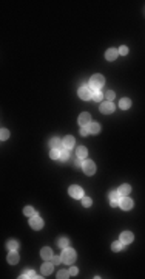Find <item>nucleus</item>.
I'll return each mask as SVG.
<instances>
[{
  "instance_id": "13",
  "label": "nucleus",
  "mask_w": 145,
  "mask_h": 279,
  "mask_svg": "<svg viewBox=\"0 0 145 279\" xmlns=\"http://www.w3.org/2000/svg\"><path fill=\"white\" fill-rule=\"evenodd\" d=\"M40 256H42V259H43V260H51V259H52V253H51V248H48V247L42 248V251H40Z\"/></svg>"
},
{
  "instance_id": "19",
  "label": "nucleus",
  "mask_w": 145,
  "mask_h": 279,
  "mask_svg": "<svg viewBox=\"0 0 145 279\" xmlns=\"http://www.w3.org/2000/svg\"><path fill=\"white\" fill-rule=\"evenodd\" d=\"M87 127H88V132H90V133H99V132H100V126H99L97 123H90Z\"/></svg>"
},
{
  "instance_id": "31",
  "label": "nucleus",
  "mask_w": 145,
  "mask_h": 279,
  "mask_svg": "<svg viewBox=\"0 0 145 279\" xmlns=\"http://www.w3.org/2000/svg\"><path fill=\"white\" fill-rule=\"evenodd\" d=\"M0 138H2V140H8V138H9V130L2 129V132H0Z\"/></svg>"
},
{
  "instance_id": "23",
  "label": "nucleus",
  "mask_w": 145,
  "mask_h": 279,
  "mask_svg": "<svg viewBox=\"0 0 145 279\" xmlns=\"http://www.w3.org/2000/svg\"><path fill=\"white\" fill-rule=\"evenodd\" d=\"M121 109H123V110H127V109H130L131 107V101L128 99V98H123V99H121Z\"/></svg>"
},
{
  "instance_id": "25",
  "label": "nucleus",
  "mask_w": 145,
  "mask_h": 279,
  "mask_svg": "<svg viewBox=\"0 0 145 279\" xmlns=\"http://www.w3.org/2000/svg\"><path fill=\"white\" fill-rule=\"evenodd\" d=\"M6 247H8V250H9V251H14V250H17V248H19V242H17V240H9Z\"/></svg>"
},
{
  "instance_id": "16",
  "label": "nucleus",
  "mask_w": 145,
  "mask_h": 279,
  "mask_svg": "<svg viewBox=\"0 0 145 279\" xmlns=\"http://www.w3.org/2000/svg\"><path fill=\"white\" fill-rule=\"evenodd\" d=\"M6 259H8V262H9L11 265H14V264L19 262V254L16 253V250H14V251H9V254H8Z\"/></svg>"
},
{
  "instance_id": "9",
  "label": "nucleus",
  "mask_w": 145,
  "mask_h": 279,
  "mask_svg": "<svg viewBox=\"0 0 145 279\" xmlns=\"http://www.w3.org/2000/svg\"><path fill=\"white\" fill-rule=\"evenodd\" d=\"M133 239H134V236H133L131 231H123V233L121 234V242L123 244V245H125V244H131Z\"/></svg>"
},
{
  "instance_id": "35",
  "label": "nucleus",
  "mask_w": 145,
  "mask_h": 279,
  "mask_svg": "<svg viewBox=\"0 0 145 279\" xmlns=\"http://www.w3.org/2000/svg\"><path fill=\"white\" fill-rule=\"evenodd\" d=\"M88 133H90V132H88V127L87 126L80 127V135H82V137H85V135H88Z\"/></svg>"
},
{
  "instance_id": "27",
  "label": "nucleus",
  "mask_w": 145,
  "mask_h": 279,
  "mask_svg": "<svg viewBox=\"0 0 145 279\" xmlns=\"http://www.w3.org/2000/svg\"><path fill=\"white\" fill-rule=\"evenodd\" d=\"M91 98H93V101L100 102V101H102V98H103V95H102L99 90H94V93H93V96H91Z\"/></svg>"
},
{
  "instance_id": "17",
  "label": "nucleus",
  "mask_w": 145,
  "mask_h": 279,
  "mask_svg": "<svg viewBox=\"0 0 145 279\" xmlns=\"http://www.w3.org/2000/svg\"><path fill=\"white\" fill-rule=\"evenodd\" d=\"M62 143H63V148H65V149H71L72 146H74V138L68 135V137H65V138H63V141H62Z\"/></svg>"
},
{
  "instance_id": "12",
  "label": "nucleus",
  "mask_w": 145,
  "mask_h": 279,
  "mask_svg": "<svg viewBox=\"0 0 145 279\" xmlns=\"http://www.w3.org/2000/svg\"><path fill=\"white\" fill-rule=\"evenodd\" d=\"M49 148H51V149H59V151L65 149V148H63V143H62L59 138H52V140H49Z\"/></svg>"
},
{
  "instance_id": "36",
  "label": "nucleus",
  "mask_w": 145,
  "mask_h": 279,
  "mask_svg": "<svg viewBox=\"0 0 145 279\" xmlns=\"http://www.w3.org/2000/svg\"><path fill=\"white\" fill-rule=\"evenodd\" d=\"M82 164H83V163H82V158L77 157V158L74 160V166H76V168H82Z\"/></svg>"
},
{
  "instance_id": "1",
  "label": "nucleus",
  "mask_w": 145,
  "mask_h": 279,
  "mask_svg": "<svg viewBox=\"0 0 145 279\" xmlns=\"http://www.w3.org/2000/svg\"><path fill=\"white\" fill-rule=\"evenodd\" d=\"M103 84H105V79L102 75H94L90 79V89L91 90H99L100 87H103Z\"/></svg>"
},
{
  "instance_id": "22",
  "label": "nucleus",
  "mask_w": 145,
  "mask_h": 279,
  "mask_svg": "<svg viewBox=\"0 0 145 279\" xmlns=\"http://www.w3.org/2000/svg\"><path fill=\"white\" fill-rule=\"evenodd\" d=\"M23 212L28 216V217H32V216H36V214H37V212H36V209H34L32 206H25Z\"/></svg>"
},
{
  "instance_id": "4",
  "label": "nucleus",
  "mask_w": 145,
  "mask_h": 279,
  "mask_svg": "<svg viewBox=\"0 0 145 279\" xmlns=\"http://www.w3.org/2000/svg\"><path fill=\"white\" fill-rule=\"evenodd\" d=\"M68 192H70V196L74 197V199H82V197H83V189H82L80 186H77V185H72V186H70Z\"/></svg>"
},
{
  "instance_id": "37",
  "label": "nucleus",
  "mask_w": 145,
  "mask_h": 279,
  "mask_svg": "<svg viewBox=\"0 0 145 279\" xmlns=\"http://www.w3.org/2000/svg\"><path fill=\"white\" fill-rule=\"evenodd\" d=\"M119 53H121L122 56H125V54L128 53V47H125V45H123V47H121V50H119Z\"/></svg>"
},
{
  "instance_id": "18",
  "label": "nucleus",
  "mask_w": 145,
  "mask_h": 279,
  "mask_svg": "<svg viewBox=\"0 0 145 279\" xmlns=\"http://www.w3.org/2000/svg\"><path fill=\"white\" fill-rule=\"evenodd\" d=\"M130 192H131V186H130V185H127V183H125V185H122L121 188H119V194L123 196V197H127Z\"/></svg>"
},
{
  "instance_id": "24",
  "label": "nucleus",
  "mask_w": 145,
  "mask_h": 279,
  "mask_svg": "<svg viewBox=\"0 0 145 279\" xmlns=\"http://www.w3.org/2000/svg\"><path fill=\"white\" fill-rule=\"evenodd\" d=\"M57 245H59L60 248H67V247L70 245V240H68L67 237H62V239H59V240H57Z\"/></svg>"
},
{
  "instance_id": "30",
  "label": "nucleus",
  "mask_w": 145,
  "mask_h": 279,
  "mask_svg": "<svg viewBox=\"0 0 145 279\" xmlns=\"http://www.w3.org/2000/svg\"><path fill=\"white\" fill-rule=\"evenodd\" d=\"M20 278H40V276H37L34 271H31V270H29V271H25Z\"/></svg>"
},
{
  "instance_id": "8",
  "label": "nucleus",
  "mask_w": 145,
  "mask_h": 279,
  "mask_svg": "<svg viewBox=\"0 0 145 279\" xmlns=\"http://www.w3.org/2000/svg\"><path fill=\"white\" fill-rule=\"evenodd\" d=\"M113 110H114V104L111 101H107V102H102V104H100V112H102V113L108 115V113H111Z\"/></svg>"
},
{
  "instance_id": "2",
  "label": "nucleus",
  "mask_w": 145,
  "mask_h": 279,
  "mask_svg": "<svg viewBox=\"0 0 145 279\" xmlns=\"http://www.w3.org/2000/svg\"><path fill=\"white\" fill-rule=\"evenodd\" d=\"M62 259H63V262L65 264H72L74 260H76V251L72 250V248H63V251H62Z\"/></svg>"
},
{
  "instance_id": "6",
  "label": "nucleus",
  "mask_w": 145,
  "mask_h": 279,
  "mask_svg": "<svg viewBox=\"0 0 145 279\" xmlns=\"http://www.w3.org/2000/svg\"><path fill=\"white\" fill-rule=\"evenodd\" d=\"M29 227L32 229H40L43 227V220H42L40 217H37V216H32V217L29 219Z\"/></svg>"
},
{
  "instance_id": "21",
  "label": "nucleus",
  "mask_w": 145,
  "mask_h": 279,
  "mask_svg": "<svg viewBox=\"0 0 145 279\" xmlns=\"http://www.w3.org/2000/svg\"><path fill=\"white\" fill-rule=\"evenodd\" d=\"M59 160L63 161V163L70 160V152H68V149H62V151H60V158H59Z\"/></svg>"
},
{
  "instance_id": "29",
  "label": "nucleus",
  "mask_w": 145,
  "mask_h": 279,
  "mask_svg": "<svg viewBox=\"0 0 145 279\" xmlns=\"http://www.w3.org/2000/svg\"><path fill=\"white\" fill-rule=\"evenodd\" d=\"M49 157H51L52 160H59V158H60V151H59V149H51Z\"/></svg>"
},
{
  "instance_id": "10",
  "label": "nucleus",
  "mask_w": 145,
  "mask_h": 279,
  "mask_svg": "<svg viewBox=\"0 0 145 279\" xmlns=\"http://www.w3.org/2000/svg\"><path fill=\"white\" fill-rule=\"evenodd\" d=\"M90 123H91V116H90V113L83 112V113L79 115V124H80V126H88Z\"/></svg>"
},
{
  "instance_id": "15",
  "label": "nucleus",
  "mask_w": 145,
  "mask_h": 279,
  "mask_svg": "<svg viewBox=\"0 0 145 279\" xmlns=\"http://www.w3.org/2000/svg\"><path fill=\"white\" fill-rule=\"evenodd\" d=\"M52 271V262H49V260H45V264L42 265V275H49Z\"/></svg>"
},
{
  "instance_id": "28",
  "label": "nucleus",
  "mask_w": 145,
  "mask_h": 279,
  "mask_svg": "<svg viewBox=\"0 0 145 279\" xmlns=\"http://www.w3.org/2000/svg\"><path fill=\"white\" fill-rule=\"evenodd\" d=\"M111 248H113V251H122V248H123V244H122L121 240H118V242H114V244L111 245Z\"/></svg>"
},
{
  "instance_id": "20",
  "label": "nucleus",
  "mask_w": 145,
  "mask_h": 279,
  "mask_svg": "<svg viewBox=\"0 0 145 279\" xmlns=\"http://www.w3.org/2000/svg\"><path fill=\"white\" fill-rule=\"evenodd\" d=\"M87 155H88V151H87L85 146H79V148H77V157H79V158H85Z\"/></svg>"
},
{
  "instance_id": "7",
  "label": "nucleus",
  "mask_w": 145,
  "mask_h": 279,
  "mask_svg": "<svg viewBox=\"0 0 145 279\" xmlns=\"http://www.w3.org/2000/svg\"><path fill=\"white\" fill-rule=\"evenodd\" d=\"M121 203V194L119 191H111L110 192V205L111 206H118Z\"/></svg>"
},
{
  "instance_id": "38",
  "label": "nucleus",
  "mask_w": 145,
  "mask_h": 279,
  "mask_svg": "<svg viewBox=\"0 0 145 279\" xmlns=\"http://www.w3.org/2000/svg\"><path fill=\"white\" fill-rule=\"evenodd\" d=\"M70 275H71V276H76V275H77V268H76V267H71V270H70Z\"/></svg>"
},
{
  "instance_id": "33",
  "label": "nucleus",
  "mask_w": 145,
  "mask_h": 279,
  "mask_svg": "<svg viewBox=\"0 0 145 279\" xmlns=\"http://www.w3.org/2000/svg\"><path fill=\"white\" fill-rule=\"evenodd\" d=\"M51 262L52 264H60V262H63V259H62V256H52V259H51Z\"/></svg>"
},
{
  "instance_id": "5",
  "label": "nucleus",
  "mask_w": 145,
  "mask_h": 279,
  "mask_svg": "<svg viewBox=\"0 0 145 279\" xmlns=\"http://www.w3.org/2000/svg\"><path fill=\"white\" fill-rule=\"evenodd\" d=\"M79 96L83 99V101H87V99H90L91 96H93V93H91V89L88 87V85H82L80 89H79Z\"/></svg>"
},
{
  "instance_id": "14",
  "label": "nucleus",
  "mask_w": 145,
  "mask_h": 279,
  "mask_svg": "<svg viewBox=\"0 0 145 279\" xmlns=\"http://www.w3.org/2000/svg\"><path fill=\"white\" fill-rule=\"evenodd\" d=\"M118 54H119L118 50L110 48V50H107V53H105V57H107V61H114V59L118 57Z\"/></svg>"
},
{
  "instance_id": "34",
  "label": "nucleus",
  "mask_w": 145,
  "mask_h": 279,
  "mask_svg": "<svg viewBox=\"0 0 145 279\" xmlns=\"http://www.w3.org/2000/svg\"><path fill=\"white\" fill-rule=\"evenodd\" d=\"M82 203H83V206H91L93 200L90 197H82Z\"/></svg>"
},
{
  "instance_id": "26",
  "label": "nucleus",
  "mask_w": 145,
  "mask_h": 279,
  "mask_svg": "<svg viewBox=\"0 0 145 279\" xmlns=\"http://www.w3.org/2000/svg\"><path fill=\"white\" fill-rule=\"evenodd\" d=\"M70 276H71V275H70V270H60L59 275H57L59 279H67V278H70Z\"/></svg>"
},
{
  "instance_id": "32",
  "label": "nucleus",
  "mask_w": 145,
  "mask_h": 279,
  "mask_svg": "<svg viewBox=\"0 0 145 279\" xmlns=\"http://www.w3.org/2000/svg\"><path fill=\"white\" fill-rule=\"evenodd\" d=\"M105 99H107V101H113V99H114V92L108 90V92L105 93Z\"/></svg>"
},
{
  "instance_id": "11",
  "label": "nucleus",
  "mask_w": 145,
  "mask_h": 279,
  "mask_svg": "<svg viewBox=\"0 0 145 279\" xmlns=\"http://www.w3.org/2000/svg\"><path fill=\"white\" fill-rule=\"evenodd\" d=\"M121 208L122 209H125V211H128V209H131L133 208V200L127 196V197H123V199H121Z\"/></svg>"
},
{
  "instance_id": "3",
  "label": "nucleus",
  "mask_w": 145,
  "mask_h": 279,
  "mask_svg": "<svg viewBox=\"0 0 145 279\" xmlns=\"http://www.w3.org/2000/svg\"><path fill=\"white\" fill-rule=\"evenodd\" d=\"M82 169H83V172H85L87 175H93V174L96 172V164H94V161H91V160H85L83 164H82Z\"/></svg>"
}]
</instances>
